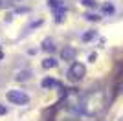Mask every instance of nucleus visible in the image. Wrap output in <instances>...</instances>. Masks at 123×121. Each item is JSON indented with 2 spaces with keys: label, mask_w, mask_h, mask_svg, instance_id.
<instances>
[{
  "label": "nucleus",
  "mask_w": 123,
  "mask_h": 121,
  "mask_svg": "<svg viewBox=\"0 0 123 121\" xmlns=\"http://www.w3.org/2000/svg\"><path fill=\"white\" fill-rule=\"evenodd\" d=\"M79 112L83 116L88 117H98L105 108H107V99H105V92H90L86 96L79 97Z\"/></svg>",
  "instance_id": "f257e3e1"
},
{
  "label": "nucleus",
  "mask_w": 123,
  "mask_h": 121,
  "mask_svg": "<svg viewBox=\"0 0 123 121\" xmlns=\"http://www.w3.org/2000/svg\"><path fill=\"white\" fill-rule=\"evenodd\" d=\"M48 4H50L51 11H53L55 22L61 24L62 20H64V15H66V4H64L62 0H48Z\"/></svg>",
  "instance_id": "f03ea898"
},
{
  "label": "nucleus",
  "mask_w": 123,
  "mask_h": 121,
  "mask_svg": "<svg viewBox=\"0 0 123 121\" xmlns=\"http://www.w3.org/2000/svg\"><path fill=\"white\" fill-rule=\"evenodd\" d=\"M7 99L13 103V105H18V106H24L30 103V96L22 90H9L7 92Z\"/></svg>",
  "instance_id": "7ed1b4c3"
},
{
  "label": "nucleus",
  "mask_w": 123,
  "mask_h": 121,
  "mask_svg": "<svg viewBox=\"0 0 123 121\" xmlns=\"http://www.w3.org/2000/svg\"><path fill=\"white\" fill-rule=\"evenodd\" d=\"M85 75H86V68H85V64H81V62H74V64L70 66V70H68V79L74 81V83L81 81Z\"/></svg>",
  "instance_id": "20e7f679"
},
{
  "label": "nucleus",
  "mask_w": 123,
  "mask_h": 121,
  "mask_svg": "<svg viewBox=\"0 0 123 121\" xmlns=\"http://www.w3.org/2000/svg\"><path fill=\"white\" fill-rule=\"evenodd\" d=\"M75 53H77L75 48H72V46H64V50L61 51V57L64 60H74V59H75Z\"/></svg>",
  "instance_id": "39448f33"
},
{
  "label": "nucleus",
  "mask_w": 123,
  "mask_h": 121,
  "mask_svg": "<svg viewBox=\"0 0 123 121\" xmlns=\"http://www.w3.org/2000/svg\"><path fill=\"white\" fill-rule=\"evenodd\" d=\"M41 86L44 88V90H50V88H55V86H59V81L53 79V77H46V79H42Z\"/></svg>",
  "instance_id": "423d86ee"
},
{
  "label": "nucleus",
  "mask_w": 123,
  "mask_h": 121,
  "mask_svg": "<svg viewBox=\"0 0 123 121\" xmlns=\"http://www.w3.org/2000/svg\"><path fill=\"white\" fill-rule=\"evenodd\" d=\"M57 64H59V62H57L55 59H53V57H48V59H44L42 60V68H57Z\"/></svg>",
  "instance_id": "0eeeda50"
},
{
  "label": "nucleus",
  "mask_w": 123,
  "mask_h": 121,
  "mask_svg": "<svg viewBox=\"0 0 123 121\" xmlns=\"http://www.w3.org/2000/svg\"><path fill=\"white\" fill-rule=\"evenodd\" d=\"M42 50H44V51H53V50H55L53 40H51V39H46L44 42H42Z\"/></svg>",
  "instance_id": "6e6552de"
},
{
  "label": "nucleus",
  "mask_w": 123,
  "mask_h": 121,
  "mask_svg": "<svg viewBox=\"0 0 123 121\" xmlns=\"http://www.w3.org/2000/svg\"><path fill=\"white\" fill-rule=\"evenodd\" d=\"M28 79H30V72L28 70H22L17 73V81H28Z\"/></svg>",
  "instance_id": "1a4fd4ad"
},
{
  "label": "nucleus",
  "mask_w": 123,
  "mask_h": 121,
  "mask_svg": "<svg viewBox=\"0 0 123 121\" xmlns=\"http://www.w3.org/2000/svg\"><path fill=\"white\" fill-rule=\"evenodd\" d=\"M85 18L90 20V22H99V20H101V17L96 15V13H86V15H85Z\"/></svg>",
  "instance_id": "9d476101"
},
{
  "label": "nucleus",
  "mask_w": 123,
  "mask_h": 121,
  "mask_svg": "<svg viewBox=\"0 0 123 121\" xmlns=\"http://www.w3.org/2000/svg\"><path fill=\"white\" fill-rule=\"evenodd\" d=\"M114 11H116V9H114V6H112V4H108V2H107V4H103V13H107V15H112Z\"/></svg>",
  "instance_id": "9b49d317"
},
{
  "label": "nucleus",
  "mask_w": 123,
  "mask_h": 121,
  "mask_svg": "<svg viewBox=\"0 0 123 121\" xmlns=\"http://www.w3.org/2000/svg\"><path fill=\"white\" fill-rule=\"evenodd\" d=\"M94 37H96V31H86V33H83V42H88V40H92Z\"/></svg>",
  "instance_id": "f8f14e48"
},
{
  "label": "nucleus",
  "mask_w": 123,
  "mask_h": 121,
  "mask_svg": "<svg viewBox=\"0 0 123 121\" xmlns=\"http://www.w3.org/2000/svg\"><path fill=\"white\" fill-rule=\"evenodd\" d=\"M83 6H86V7H98V2L96 0H81Z\"/></svg>",
  "instance_id": "ddd939ff"
},
{
  "label": "nucleus",
  "mask_w": 123,
  "mask_h": 121,
  "mask_svg": "<svg viewBox=\"0 0 123 121\" xmlns=\"http://www.w3.org/2000/svg\"><path fill=\"white\" fill-rule=\"evenodd\" d=\"M6 112H7V108H6V106H4V105H0V116H4Z\"/></svg>",
  "instance_id": "4468645a"
},
{
  "label": "nucleus",
  "mask_w": 123,
  "mask_h": 121,
  "mask_svg": "<svg viewBox=\"0 0 123 121\" xmlns=\"http://www.w3.org/2000/svg\"><path fill=\"white\" fill-rule=\"evenodd\" d=\"M96 57H98L96 53H90V57H88V59H90V62H94V60H96Z\"/></svg>",
  "instance_id": "2eb2a0df"
},
{
  "label": "nucleus",
  "mask_w": 123,
  "mask_h": 121,
  "mask_svg": "<svg viewBox=\"0 0 123 121\" xmlns=\"http://www.w3.org/2000/svg\"><path fill=\"white\" fill-rule=\"evenodd\" d=\"M2 59H4V53H2V51H0V60H2Z\"/></svg>",
  "instance_id": "dca6fc26"
},
{
  "label": "nucleus",
  "mask_w": 123,
  "mask_h": 121,
  "mask_svg": "<svg viewBox=\"0 0 123 121\" xmlns=\"http://www.w3.org/2000/svg\"><path fill=\"white\" fill-rule=\"evenodd\" d=\"M121 90H123V86H121Z\"/></svg>",
  "instance_id": "f3484780"
}]
</instances>
